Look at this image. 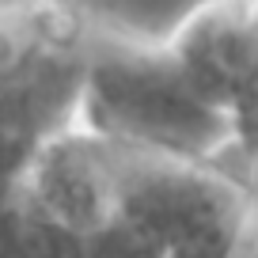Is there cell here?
I'll return each instance as SVG.
<instances>
[{
    "label": "cell",
    "instance_id": "1",
    "mask_svg": "<svg viewBox=\"0 0 258 258\" xmlns=\"http://www.w3.org/2000/svg\"><path fill=\"white\" fill-rule=\"evenodd\" d=\"M76 125L121 152L213 163L232 148V121L182 80L163 38L95 23L84 57Z\"/></svg>",
    "mask_w": 258,
    "mask_h": 258
},
{
    "label": "cell",
    "instance_id": "6",
    "mask_svg": "<svg viewBox=\"0 0 258 258\" xmlns=\"http://www.w3.org/2000/svg\"><path fill=\"white\" fill-rule=\"evenodd\" d=\"M228 121H232V148L247 163V190L258 205V53H254V64H250L232 110H228Z\"/></svg>",
    "mask_w": 258,
    "mask_h": 258
},
{
    "label": "cell",
    "instance_id": "4",
    "mask_svg": "<svg viewBox=\"0 0 258 258\" xmlns=\"http://www.w3.org/2000/svg\"><path fill=\"white\" fill-rule=\"evenodd\" d=\"M163 46L182 80L228 118L258 53V4H202L163 34Z\"/></svg>",
    "mask_w": 258,
    "mask_h": 258
},
{
    "label": "cell",
    "instance_id": "2",
    "mask_svg": "<svg viewBox=\"0 0 258 258\" xmlns=\"http://www.w3.org/2000/svg\"><path fill=\"white\" fill-rule=\"evenodd\" d=\"M121 217L163 258H239L258 205L247 182L228 178L213 163L121 152Z\"/></svg>",
    "mask_w": 258,
    "mask_h": 258
},
{
    "label": "cell",
    "instance_id": "8",
    "mask_svg": "<svg viewBox=\"0 0 258 258\" xmlns=\"http://www.w3.org/2000/svg\"><path fill=\"white\" fill-rule=\"evenodd\" d=\"M239 258H258V220H254V232H250V239H247V247H243Z\"/></svg>",
    "mask_w": 258,
    "mask_h": 258
},
{
    "label": "cell",
    "instance_id": "7",
    "mask_svg": "<svg viewBox=\"0 0 258 258\" xmlns=\"http://www.w3.org/2000/svg\"><path fill=\"white\" fill-rule=\"evenodd\" d=\"M84 258H163V250L141 232L133 220L118 217L95 232L91 239H84Z\"/></svg>",
    "mask_w": 258,
    "mask_h": 258
},
{
    "label": "cell",
    "instance_id": "3",
    "mask_svg": "<svg viewBox=\"0 0 258 258\" xmlns=\"http://www.w3.org/2000/svg\"><path fill=\"white\" fill-rule=\"evenodd\" d=\"M19 186L46 217L91 239L121 217V152L73 125L34 156Z\"/></svg>",
    "mask_w": 258,
    "mask_h": 258
},
{
    "label": "cell",
    "instance_id": "5",
    "mask_svg": "<svg viewBox=\"0 0 258 258\" xmlns=\"http://www.w3.org/2000/svg\"><path fill=\"white\" fill-rule=\"evenodd\" d=\"M0 258H84V239L12 186L0 190Z\"/></svg>",
    "mask_w": 258,
    "mask_h": 258
}]
</instances>
